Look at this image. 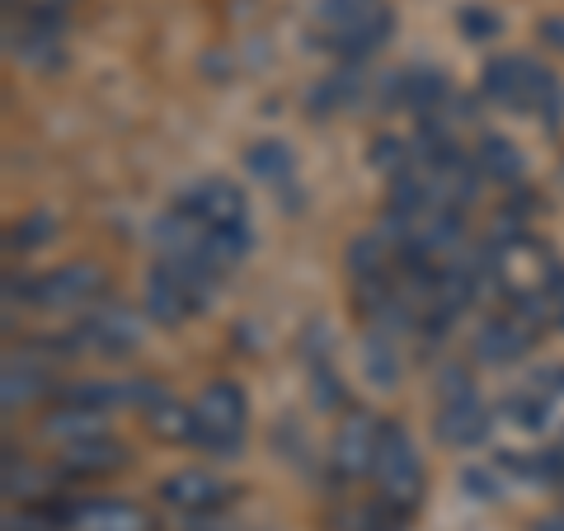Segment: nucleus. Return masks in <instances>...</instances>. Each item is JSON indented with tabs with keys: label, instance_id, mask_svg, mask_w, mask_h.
<instances>
[{
	"label": "nucleus",
	"instance_id": "nucleus-15",
	"mask_svg": "<svg viewBox=\"0 0 564 531\" xmlns=\"http://www.w3.org/2000/svg\"><path fill=\"white\" fill-rule=\"evenodd\" d=\"M43 433L62 447H76V442H90V437H104L109 423H104L99 410H76V404H57V414L43 423Z\"/></svg>",
	"mask_w": 564,
	"mask_h": 531
},
{
	"label": "nucleus",
	"instance_id": "nucleus-10",
	"mask_svg": "<svg viewBox=\"0 0 564 531\" xmlns=\"http://www.w3.org/2000/svg\"><path fill=\"white\" fill-rule=\"evenodd\" d=\"M541 329H545V325L536 321L532 311L508 306V311H499V315H494V321L480 329V339H475V353H480L485 362H513V358H522V353L536 344Z\"/></svg>",
	"mask_w": 564,
	"mask_h": 531
},
{
	"label": "nucleus",
	"instance_id": "nucleus-11",
	"mask_svg": "<svg viewBox=\"0 0 564 531\" xmlns=\"http://www.w3.org/2000/svg\"><path fill=\"white\" fill-rule=\"evenodd\" d=\"M560 400H564V362L536 371V377H527L518 391L503 400V414L513 419L518 429H545Z\"/></svg>",
	"mask_w": 564,
	"mask_h": 531
},
{
	"label": "nucleus",
	"instance_id": "nucleus-7",
	"mask_svg": "<svg viewBox=\"0 0 564 531\" xmlns=\"http://www.w3.org/2000/svg\"><path fill=\"white\" fill-rule=\"evenodd\" d=\"M180 207L188 217H198L207 231H250V203L231 180H203L193 184Z\"/></svg>",
	"mask_w": 564,
	"mask_h": 531
},
{
	"label": "nucleus",
	"instance_id": "nucleus-20",
	"mask_svg": "<svg viewBox=\"0 0 564 531\" xmlns=\"http://www.w3.org/2000/svg\"><path fill=\"white\" fill-rule=\"evenodd\" d=\"M47 391V371L33 367V362H10L6 367V404L14 410V404H29L33 395Z\"/></svg>",
	"mask_w": 564,
	"mask_h": 531
},
{
	"label": "nucleus",
	"instance_id": "nucleus-18",
	"mask_svg": "<svg viewBox=\"0 0 564 531\" xmlns=\"http://www.w3.org/2000/svg\"><path fill=\"white\" fill-rule=\"evenodd\" d=\"M475 165H480V174H489V180L513 184L518 174H522V155H518L513 141H503V137H485V141H480V151H475Z\"/></svg>",
	"mask_w": 564,
	"mask_h": 531
},
{
	"label": "nucleus",
	"instance_id": "nucleus-22",
	"mask_svg": "<svg viewBox=\"0 0 564 531\" xmlns=\"http://www.w3.org/2000/svg\"><path fill=\"white\" fill-rule=\"evenodd\" d=\"M358 85H362V76H358V71H339V76H329V80L321 85V90L311 95V109H315V113H329V109H339L344 99H352V95H358Z\"/></svg>",
	"mask_w": 564,
	"mask_h": 531
},
{
	"label": "nucleus",
	"instance_id": "nucleus-27",
	"mask_svg": "<svg viewBox=\"0 0 564 531\" xmlns=\"http://www.w3.org/2000/svg\"><path fill=\"white\" fill-rule=\"evenodd\" d=\"M43 226H47V217H33V221H24V226H14V231H20V236H14V245H20V250H29V245H39V240L47 236Z\"/></svg>",
	"mask_w": 564,
	"mask_h": 531
},
{
	"label": "nucleus",
	"instance_id": "nucleus-5",
	"mask_svg": "<svg viewBox=\"0 0 564 531\" xmlns=\"http://www.w3.org/2000/svg\"><path fill=\"white\" fill-rule=\"evenodd\" d=\"M20 296L39 311H85L109 296V273L99 263H66V269H52L43 278L24 282Z\"/></svg>",
	"mask_w": 564,
	"mask_h": 531
},
{
	"label": "nucleus",
	"instance_id": "nucleus-28",
	"mask_svg": "<svg viewBox=\"0 0 564 531\" xmlns=\"http://www.w3.org/2000/svg\"><path fill=\"white\" fill-rule=\"evenodd\" d=\"M536 531H564V512H555V518H545Z\"/></svg>",
	"mask_w": 564,
	"mask_h": 531
},
{
	"label": "nucleus",
	"instance_id": "nucleus-4",
	"mask_svg": "<svg viewBox=\"0 0 564 531\" xmlns=\"http://www.w3.org/2000/svg\"><path fill=\"white\" fill-rule=\"evenodd\" d=\"M485 95L518 113H555V76L527 57H499L485 66Z\"/></svg>",
	"mask_w": 564,
	"mask_h": 531
},
{
	"label": "nucleus",
	"instance_id": "nucleus-26",
	"mask_svg": "<svg viewBox=\"0 0 564 531\" xmlns=\"http://www.w3.org/2000/svg\"><path fill=\"white\" fill-rule=\"evenodd\" d=\"M462 29L470 33V39H489V33L499 29V24H494V14H485V10H466V14H462Z\"/></svg>",
	"mask_w": 564,
	"mask_h": 531
},
{
	"label": "nucleus",
	"instance_id": "nucleus-23",
	"mask_svg": "<svg viewBox=\"0 0 564 531\" xmlns=\"http://www.w3.org/2000/svg\"><path fill=\"white\" fill-rule=\"evenodd\" d=\"M250 170L263 174V180H273L282 184L292 174V161H288V147H273V141H263V147L250 151Z\"/></svg>",
	"mask_w": 564,
	"mask_h": 531
},
{
	"label": "nucleus",
	"instance_id": "nucleus-17",
	"mask_svg": "<svg viewBox=\"0 0 564 531\" xmlns=\"http://www.w3.org/2000/svg\"><path fill=\"white\" fill-rule=\"evenodd\" d=\"M147 423H151V433L165 442H193V410H184V404L170 395H155L147 404Z\"/></svg>",
	"mask_w": 564,
	"mask_h": 531
},
{
	"label": "nucleus",
	"instance_id": "nucleus-21",
	"mask_svg": "<svg viewBox=\"0 0 564 531\" xmlns=\"http://www.w3.org/2000/svg\"><path fill=\"white\" fill-rule=\"evenodd\" d=\"M367 377H372L377 386H395L400 362H395L391 329H372V339H367Z\"/></svg>",
	"mask_w": 564,
	"mask_h": 531
},
{
	"label": "nucleus",
	"instance_id": "nucleus-24",
	"mask_svg": "<svg viewBox=\"0 0 564 531\" xmlns=\"http://www.w3.org/2000/svg\"><path fill=\"white\" fill-rule=\"evenodd\" d=\"M6 6H10V10L20 6V14H43V20H57V14L70 6V0H6Z\"/></svg>",
	"mask_w": 564,
	"mask_h": 531
},
{
	"label": "nucleus",
	"instance_id": "nucleus-1",
	"mask_svg": "<svg viewBox=\"0 0 564 531\" xmlns=\"http://www.w3.org/2000/svg\"><path fill=\"white\" fill-rule=\"evenodd\" d=\"M372 485H377V503L400 522L423 503V462H419L414 442H410V433H404L400 423H386L381 429Z\"/></svg>",
	"mask_w": 564,
	"mask_h": 531
},
{
	"label": "nucleus",
	"instance_id": "nucleus-12",
	"mask_svg": "<svg viewBox=\"0 0 564 531\" xmlns=\"http://www.w3.org/2000/svg\"><path fill=\"white\" fill-rule=\"evenodd\" d=\"M122 466H128V452H122V442H113L109 433L76 442V447H66L57 456L62 480H104V475H118Z\"/></svg>",
	"mask_w": 564,
	"mask_h": 531
},
{
	"label": "nucleus",
	"instance_id": "nucleus-8",
	"mask_svg": "<svg viewBox=\"0 0 564 531\" xmlns=\"http://www.w3.org/2000/svg\"><path fill=\"white\" fill-rule=\"evenodd\" d=\"M70 339L104 353V358H128L141 339V321L128 306H118V301H99V306H90V315H85Z\"/></svg>",
	"mask_w": 564,
	"mask_h": 531
},
{
	"label": "nucleus",
	"instance_id": "nucleus-14",
	"mask_svg": "<svg viewBox=\"0 0 564 531\" xmlns=\"http://www.w3.org/2000/svg\"><path fill=\"white\" fill-rule=\"evenodd\" d=\"M70 531H155V522H151V512L137 508V503L95 499V503H76Z\"/></svg>",
	"mask_w": 564,
	"mask_h": 531
},
{
	"label": "nucleus",
	"instance_id": "nucleus-6",
	"mask_svg": "<svg viewBox=\"0 0 564 531\" xmlns=\"http://www.w3.org/2000/svg\"><path fill=\"white\" fill-rule=\"evenodd\" d=\"M489 433V414L462 367H447L437 381V437L447 447H475Z\"/></svg>",
	"mask_w": 564,
	"mask_h": 531
},
{
	"label": "nucleus",
	"instance_id": "nucleus-13",
	"mask_svg": "<svg viewBox=\"0 0 564 531\" xmlns=\"http://www.w3.org/2000/svg\"><path fill=\"white\" fill-rule=\"evenodd\" d=\"M161 499L170 508L188 512V518H198V512H217L226 499H231V485H221L217 475H207V470H180L161 485Z\"/></svg>",
	"mask_w": 564,
	"mask_h": 531
},
{
	"label": "nucleus",
	"instance_id": "nucleus-19",
	"mask_svg": "<svg viewBox=\"0 0 564 531\" xmlns=\"http://www.w3.org/2000/svg\"><path fill=\"white\" fill-rule=\"evenodd\" d=\"M377 10H381V0H321V29H325V39H334V33L367 24Z\"/></svg>",
	"mask_w": 564,
	"mask_h": 531
},
{
	"label": "nucleus",
	"instance_id": "nucleus-2",
	"mask_svg": "<svg viewBox=\"0 0 564 531\" xmlns=\"http://www.w3.org/2000/svg\"><path fill=\"white\" fill-rule=\"evenodd\" d=\"M245 429H250V404H245V391L236 381H212L207 391L193 400V442H198L207 456L231 462L245 442Z\"/></svg>",
	"mask_w": 564,
	"mask_h": 531
},
{
	"label": "nucleus",
	"instance_id": "nucleus-16",
	"mask_svg": "<svg viewBox=\"0 0 564 531\" xmlns=\"http://www.w3.org/2000/svg\"><path fill=\"white\" fill-rule=\"evenodd\" d=\"M391 29H395V20H391V10H377L367 24H358V29H348V33H334V39H325V47L329 52H339V57H348V62H358V57H367V52H377L386 39H391Z\"/></svg>",
	"mask_w": 564,
	"mask_h": 531
},
{
	"label": "nucleus",
	"instance_id": "nucleus-25",
	"mask_svg": "<svg viewBox=\"0 0 564 531\" xmlns=\"http://www.w3.org/2000/svg\"><path fill=\"white\" fill-rule=\"evenodd\" d=\"M541 475H545V480H555V485H564V437L555 442V447L551 452H545L541 456V466H536Z\"/></svg>",
	"mask_w": 564,
	"mask_h": 531
},
{
	"label": "nucleus",
	"instance_id": "nucleus-3",
	"mask_svg": "<svg viewBox=\"0 0 564 531\" xmlns=\"http://www.w3.org/2000/svg\"><path fill=\"white\" fill-rule=\"evenodd\" d=\"M212 282L207 273H198L193 263H174V259H155V269L147 278V311L151 321L161 325H184L188 315H198L212 296Z\"/></svg>",
	"mask_w": 564,
	"mask_h": 531
},
{
	"label": "nucleus",
	"instance_id": "nucleus-9",
	"mask_svg": "<svg viewBox=\"0 0 564 531\" xmlns=\"http://www.w3.org/2000/svg\"><path fill=\"white\" fill-rule=\"evenodd\" d=\"M381 429L372 414H348L334 433V447H329V462L339 480H358V475H372L377 466V447H381Z\"/></svg>",
	"mask_w": 564,
	"mask_h": 531
}]
</instances>
